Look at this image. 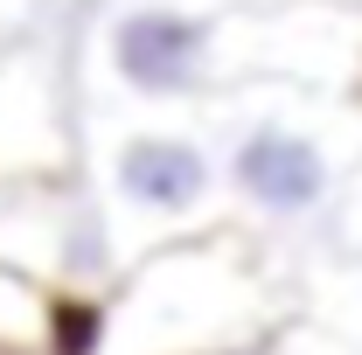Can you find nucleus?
Returning <instances> with one entry per match:
<instances>
[{
	"label": "nucleus",
	"mask_w": 362,
	"mask_h": 355,
	"mask_svg": "<svg viewBox=\"0 0 362 355\" xmlns=\"http://www.w3.org/2000/svg\"><path fill=\"white\" fill-rule=\"evenodd\" d=\"M216 175H223L230 202L272 230L320 223L341 202V161H334L327 133L300 112H279V105H251L223 126Z\"/></svg>",
	"instance_id": "1"
},
{
	"label": "nucleus",
	"mask_w": 362,
	"mask_h": 355,
	"mask_svg": "<svg viewBox=\"0 0 362 355\" xmlns=\"http://www.w3.org/2000/svg\"><path fill=\"white\" fill-rule=\"evenodd\" d=\"M105 63L146 105H195L223 84V14L181 0H139L112 14Z\"/></svg>",
	"instance_id": "2"
},
{
	"label": "nucleus",
	"mask_w": 362,
	"mask_h": 355,
	"mask_svg": "<svg viewBox=\"0 0 362 355\" xmlns=\"http://www.w3.org/2000/svg\"><path fill=\"white\" fill-rule=\"evenodd\" d=\"M112 195H119L126 216L181 230V223L209 216L216 195H223L216 146L195 133H126L112 153Z\"/></svg>",
	"instance_id": "3"
},
{
	"label": "nucleus",
	"mask_w": 362,
	"mask_h": 355,
	"mask_svg": "<svg viewBox=\"0 0 362 355\" xmlns=\"http://www.w3.org/2000/svg\"><path fill=\"white\" fill-rule=\"evenodd\" d=\"M42 349L49 355H105V300L63 293L42 307Z\"/></svg>",
	"instance_id": "4"
},
{
	"label": "nucleus",
	"mask_w": 362,
	"mask_h": 355,
	"mask_svg": "<svg viewBox=\"0 0 362 355\" xmlns=\"http://www.w3.org/2000/svg\"><path fill=\"white\" fill-rule=\"evenodd\" d=\"M356 355H362V307H356Z\"/></svg>",
	"instance_id": "5"
},
{
	"label": "nucleus",
	"mask_w": 362,
	"mask_h": 355,
	"mask_svg": "<svg viewBox=\"0 0 362 355\" xmlns=\"http://www.w3.org/2000/svg\"><path fill=\"white\" fill-rule=\"evenodd\" d=\"M356 7H362V0H356Z\"/></svg>",
	"instance_id": "6"
}]
</instances>
